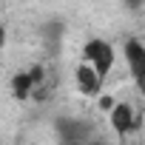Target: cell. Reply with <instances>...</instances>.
I'll return each instance as SVG.
<instances>
[{"label": "cell", "mask_w": 145, "mask_h": 145, "mask_svg": "<svg viewBox=\"0 0 145 145\" xmlns=\"http://www.w3.org/2000/svg\"><path fill=\"white\" fill-rule=\"evenodd\" d=\"M74 83H77V91L86 94V97H100V91H103V80L94 74L86 63H77V68H74Z\"/></svg>", "instance_id": "5b68a950"}, {"label": "cell", "mask_w": 145, "mask_h": 145, "mask_svg": "<svg viewBox=\"0 0 145 145\" xmlns=\"http://www.w3.org/2000/svg\"><path fill=\"white\" fill-rule=\"evenodd\" d=\"M108 120H111V128L120 137H125V134H131V131L139 128V114L128 103H114V108L108 111Z\"/></svg>", "instance_id": "3957f363"}, {"label": "cell", "mask_w": 145, "mask_h": 145, "mask_svg": "<svg viewBox=\"0 0 145 145\" xmlns=\"http://www.w3.org/2000/svg\"><path fill=\"white\" fill-rule=\"evenodd\" d=\"M31 91H34V86H31V80H29L26 71H20V74H14V77H12V94H14L17 100L31 97Z\"/></svg>", "instance_id": "8992f818"}, {"label": "cell", "mask_w": 145, "mask_h": 145, "mask_svg": "<svg viewBox=\"0 0 145 145\" xmlns=\"http://www.w3.org/2000/svg\"><path fill=\"white\" fill-rule=\"evenodd\" d=\"M114 60H117V54H114V46H111L108 40L94 37V40H88L86 48H83V63L94 71L100 80L108 77V71L114 68Z\"/></svg>", "instance_id": "6da1fadb"}, {"label": "cell", "mask_w": 145, "mask_h": 145, "mask_svg": "<svg viewBox=\"0 0 145 145\" xmlns=\"http://www.w3.org/2000/svg\"><path fill=\"white\" fill-rule=\"evenodd\" d=\"M100 108H103V111H111V108H114V97L100 94Z\"/></svg>", "instance_id": "ba28073f"}, {"label": "cell", "mask_w": 145, "mask_h": 145, "mask_svg": "<svg viewBox=\"0 0 145 145\" xmlns=\"http://www.w3.org/2000/svg\"><path fill=\"white\" fill-rule=\"evenodd\" d=\"M77 145H100V142H77Z\"/></svg>", "instance_id": "30bf717a"}, {"label": "cell", "mask_w": 145, "mask_h": 145, "mask_svg": "<svg viewBox=\"0 0 145 145\" xmlns=\"http://www.w3.org/2000/svg\"><path fill=\"white\" fill-rule=\"evenodd\" d=\"M54 128H57V137L63 139V145L86 142V137H88V131H91V125L83 122V120H77V117H60V120L54 122Z\"/></svg>", "instance_id": "7a4b0ae2"}, {"label": "cell", "mask_w": 145, "mask_h": 145, "mask_svg": "<svg viewBox=\"0 0 145 145\" xmlns=\"http://www.w3.org/2000/svg\"><path fill=\"white\" fill-rule=\"evenodd\" d=\"M122 51H125V60H128V68H131L137 86L142 88V86H145V46H142L137 37H131V40H125Z\"/></svg>", "instance_id": "277c9868"}, {"label": "cell", "mask_w": 145, "mask_h": 145, "mask_svg": "<svg viewBox=\"0 0 145 145\" xmlns=\"http://www.w3.org/2000/svg\"><path fill=\"white\" fill-rule=\"evenodd\" d=\"M3 46H6V26L0 23V51H3Z\"/></svg>", "instance_id": "9c48e42d"}, {"label": "cell", "mask_w": 145, "mask_h": 145, "mask_svg": "<svg viewBox=\"0 0 145 145\" xmlns=\"http://www.w3.org/2000/svg\"><path fill=\"white\" fill-rule=\"evenodd\" d=\"M26 74H29L31 86H34V88H40V86H43V80H46V68H43V65H31Z\"/></svg>", "instance_id": "52a82bcc"}]
</instances>
